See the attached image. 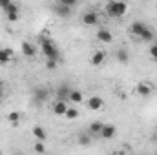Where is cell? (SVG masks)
Returning a JSON list of instances; mask_svg holds the SVG:
<instances>
[{
  "instance_id": "30",
  "label": "cell",
  "mask_w": 157,
  "mask_h": 155,
  "mask_svg": "<svg viewBox=\"0 0 157 155\" xmlns=\"http://www.w3.org/2000/svg\"><path fill=\"white\" fill-rule=\"evenodd\" d=\"M0 88H2V84H0Z\"/></svg>"
},
{
  "instance_id": "31",
  "label": "cell",
  "mask_w": 157,
  "mask_h": 155,
  "mask_svg": "<svg viewBox=\"0 0 157 155\" xmlns=\"http://www.w3.org/2000/svg\"><path fill=\"white\" fill-rule=\"evenodd\" d=\"M155 135H157V131H155Z\"/></svg>"
},
{
  "instance_id": "26",
  "label": "cell",
  "mask_w": 157,
  "mask_h": 155,
  "mask_svg": "<svg viewBox=\"0 0 157 155\" xmlns=\"http://www.w3.org/2000/svg\"><path fill=\"white\" fill-rule=\"evenodd\" d=\"M150 57H152L154 60H157V42H154V44L150 46Z\"/></svg>"
},
{
  "instance_id": "29",
  "label": "cell",
  "mask_w": 157,
  "mask_h": 155,
  "mask_svg": "<svg viewBox=\"0 0 157 155\" xmlns=\"http://www.w3.org/2000/svg\"><path fill=\"white\" fill-rule=\"evenodd\" d=\"M0 100H2V88H0Z\"/></svg>"
},
{
  "instance_id": "32",
  "label": "cell",
  "mask_w": 157,
  "mask_h": 155,
  "mask_svg": "<svg viewBox=\"0 0 157 155\" xmlns=\"http://www.w3.org/2000/svg\"><path fill=\"white\" fill-rule=\"evenodd\" d=\"M155 155H157V153H155Z\"/></svg>"
},
{
  "instance_id": "20",
  "label": "cell",
  "mask_w": 157,
  "mask_h": 155,
  "mask_svg": "<svg viewBox=\"0 0 157 155\" xmlns=\"http://www.w3.org/2000/svg\"><path fill=\"white\" fill-rule=\"evenodd\" d=\"M102 126H104L102 122L95 120V122H91V124H90V131H88V133H90V135H91V133H93V135H101V131H102Z\"/></svg>"
},
{
  "instance_id": "16",
  "label": "cell",
  "mask_w": 157,
  "mask_h": 155,
  "mask_svg": "<svg viewBox=\"0 0 157 155\" xmlns=\"http://www.w3.org/2000/svg\"><path fill=\"white\" fill-rule=\"evenodd\" d=\"M144 28H146V24H144V22H133V24L130 26V33H132V35H135V37L139 39V35L143 33V29H144Z\"/></svg>"
},
{
  "instance_id": "8",
  "label": "cell",
  "mask_w": 157,
  "mask_h": 155,
  "mask_svg": "<svg viewBox=\"0 0 157 155\" xmlns=\"http://www.w3.org/2000/svg\"><path fill=\"white\" fill-rule=\"evenodd\" d=\"M115 133H117V128H115L113 124H104V126H102V131H101L99 137H102V139H113Z\"/></svg>"
},
{
  "instance_id": "23",
  "label": "cell",
  "mask_w": 157,
  "mask_h": 155,
  "mask_svg": "<svg viewBox=\"0 0 157 155\" xmlns=\"http://www.w3.org/2000/svg\"><path fill=\"white\" fill-rule=\"evenodd\" d=\"M128 59H130V57H128V51H126V49H119V51H117V60H119V62L126 64V62H128Z\"/></svg>"
},
{
  "instance_id": "28",
  "label": "cell",
  "mask_w": 157,
  "mask_h": 155,
  "mask_svg": "<svg viewBox=\"0 0 157 155\" xmlns=\"http://www.w3.org/2000/svg\"><path fill=\"white\" fill-rule=\"evenodd\" d=\"M46 68H48V70H55V68H57V62H53V60H48V62H46Z\"/></svg>"
},
{
  "instance_id": "15",
  "label": "cell",
  "mask_w": 157,
  "mask_h": 155,
  "mask_svg": "<svg viewBox=\"0 0 157 155\" xmlns=\"http://www.w3.org/2000/svg\"><path fill=\"white\" fill-rule=\"evenodd\" d=\"M77 142H78V146H82V148H86V146H90V144H91V135H90V133H86V131H82V133H78V137H77Z\"/></svg>"
},
{
  "instance_id": "2",
  "label": "cell",
  "mask_w": 157,
  "mask_h": 155,
  "mask_svg": "<svg viewBox=\"0 0 157 155\" xmlns=\"http://www.w3.org/2000/svg\"><path fill=\"white\" fill-rule=\"evenodd\" d=\"M126 11H128V4H124V2L112 0V2L106 4V13H108L112 18H119V17H122Z\"/></svg>"
},
{
  "instance_id": "18",
  "label": "cell",
  "mask_w": 157,
  "mask_h": 155,
  "mask_svg": "<svg viewBox=\"0 0 157 155\" xmlns=\"http://www.w3.org/2000/svg\"><path fill=\"white\" fill-rule=\"evenodd\" d=\"M68 102H75V104H80V102H84V97H82V93H80L78 89H71Z\"/></svg>"
},
{
  "instance_id": "12",
  "label": "cell",
  "mask_w": 157,
  "mask_h": 155,
  "mask_svg": "<svg viewBox=\"0 0 157 155\" xmlns=\"http://www.w3.org/2000/svg\"><path fill=\"white\" fill-rule=\"evenodd\" d=\"M70 93H71L70 86H60V88L57 89V100H66V102H68Z\"/></svg>"
},
{
  "instance_id": "19",
  "label": "cell",
  "mask_w": 157,
  "mask_h": 155,
  "mask_svg": "<svg viewBox=\"0 0 157 155\" xmlns=\"http://www.w3.org/2000/svg\"><path fill=\"white\" fill-rule=\"evenodd\" d=\"M22 53H24V57H35V47L28 40H24L22 42Z\"/></svg>"
},
{
  "instance_id": "11",
  "label": "cell",
  "mask_w": 157,
  "mask_h": 155,
  "mask_svg": "<svg viewBox=\"0 0 157 155\" xmlns=\"http://www.w3.org/2000/svg\"><path fill=\"white\" fill-rule=\"evenodd\" d=\"M102 106H104V100H102L101 97H91V99H88V108H90V110L97 112V110H101Z\"/></svg>"
},
{
  "instance_id": "22",
  "label": "cell",
  "mask_w": 157,
  "mask_h": 155,
  "mask_svg": "<svg viewBox=\"0 0 157 155\" xmlns=\"http://www.w3.org/2000/svg\"><path fill=\"white\" fill-rule=\"evenodd\" d=\"M6 119H7V120H9V122L13 124V126H17V124L20 122V119H22V115H20L18 112H11V113H9V115L6 117Z\"/></svg>"
},
{
  "instance_id": "27",
  "label": "cell",
  "mask_w": 157,
  "mask_h": 155,
  "mask_svg": "<svg viewBox=\"0 0 157 155\" xmlns=\"http://www.w3.org/2000/svg\"><path fill=\"white\" fill-rule=\"evenodd\" d=\"M9 6H11V0H0V7H2L4 11H6Z\"/></svg>"
},
{
  "instance_id": "24",
  "label": "cell",
  "mask_w": 157,
  "mask_h": 155,
  "mask_svg": "<svg viewBox=\"0 0 157 155\" xmlns=\"http://www.w3.org/2000/svg\"><path fill=\"white\" fill-rule=\"evenodd\" d=\"M64 117H66L68 120H75V119L78 117V112L75 110V108H68V112H66V115Z\"/></svg>"
},
{
  "instance_id": "13",
  "label": "cell",
  "mask_w": 157,
  "mask_h": 155,
  "mask_svg": "<svg viewBox=\"0 0 157 155\" xmlns=\"http://www.w3.org/2000/svg\"><path fill=\"white\" fill-rule=\"evenodd\" d=\"M33 137L37 139V141H40V142H44L46 139H48V133H46V130L42 128V126H33Z\"/></svg>"
},
{
  "instance_id": "1",
  "label": "cell",
  "mask_w": 157,
  "mask_h": 155,
  "mask_svg": "<svg viewBox=\"0 0 157 155\" xmlns=\"http://www.w3.org/2000/svg\"><path fill=\"white\" fill-rule=\"evenodd\" d=\"M40 47H42V53L46 55L48 60H53V62H59V60H60V51L57 49V46L53 44L51 39L40 37Z\"/></svg>"
},
{
  "instance_id": "14",
  "label": "cell",
  "mask_w": 157,
  "mask_h": 155,
  "mask_svg": "<svg viewBox=\"0 0 157 155\" xmlns=\"http://www.w3.org/2000/svg\"><path fill=\"white\" fill-rule=\"evenodd\" d=\"M104 60H106V53H104V51H101V49H99V51H95V53L91 55V64H93V66H101Z\"/></svg>"
},
{
  "instance_id": "9",
  "label": "cell",
  "mask_w": 157,
  "mask_h": 155,
  "mask_svg": "<svg viewBox=\"0 0 157 155\" xmlns=\"http://www.w3.org/2000/svg\"><path fill=\"white\" fill-rule=\"evenodd\" d=\"M68 108H70V106H68V102H66V100H57V102H55V104H53V113H55V115H66V112H68Z\"/></svg>"
},
{
  "instance_id": "21",
  "label": "cell",
  "mask_w": 157,
  "mask_h": 155,
  "mask_svg": "<svg viewBox=\"0 0 157 155\" xmlns=\"http://www.w3.org/2000/svg\"><path fill=\"white\" fill-rule=\"evenodd\" d=\"M11 57H13V51H11V49H0V64H2V66L7 64V62L11 60Z\"/></svg>"
},
{
  "instance_id": "6",
  "label": "cell",
  "mask_w": 157,
  "mask_h": 155,
  "mask_svg": "<svg viewBox=\"0 0 157 155\" xmlns=\"http://www.w3.org/2000/svg\"><path fill=\"white\" fill-rule=\"evenodd\" d=\"M135 91H137V95H141V97H148V95H152L154 86L148 84V82H139L137 88H135Z\"/></svg>"
},
{
  "instance_id": "5",
  "label": "cell",
  "mask_w": 157,
  "mask_h": 155,
  "mask_svg": "<svg viewBox=\"0 0 157 155\" xmlns=\"http://www.w3.org/2000/svg\"><path fill=\"white\" fill-rule=\"evenodd\" d=\"M97 40L102 42V44H110V42L113 40V35L110 33V29H106V28H99V29H97Z\"/></svg>"
},
{
  "instance_id": "4",
  "label": "cell",
  "mask_w": 157,
  "mask_h": 155,
  "mask_svg": "<svg viewBox=\"0 0 157 155\" xmlns=\"http://www.w3.org/2000/svg\"><path fill=\"white\" fill-rule=\"evenodd\" d=\"M48 97H49V91H48V88H44V86H37V88L33 89V100H35L37 104L46 102V100H48Z\"/></svg>"
},
{
  "instance_id": "25",
  "label": "cell",
  "mask_w": 157,
  "mask_h": 155,
  "mask_svg": "<svg viewBox=\"0 0 157 155\" xmlns=\"http://www.w3.org/2000/svg\"><path fill=\"white\" fill-rule=\"evenodd\" d=\"M33 148H35V152H37V153H46V146H44V142H40V141L35 142V146H33Z\"/></svg>"
},
{
  "instance_id": "10",
  "label": "cell",
  "mask_w": 157,
  "mask_h": 155,
  "mask_svg": "<svg viewBox=\"0 0 157 155\" xmlns=\"http://www.w3.org/2000/svg\"><path fill=\"white\" fill-rule=\"evenodd\" d=\"M53 9H55V13H57L59 17H70V13H71V7H68V6H64L62 2H55V6H53Z\"/></svg>"
},
{
  "instance_id": "7",
  "label": "cell",
  "mask_w": 157,
  "mask_h": 155,
  "mask_svg": "<svg viewBox=\"0 0 157 155\" xmlns=\"http://www.w3.org/2000/svg\"><path fill=\"white\" fill-rule=\"evenodd\" d=\"M97 22H99V17H97L95 11H88V13L82 15V24L84 26H97Z\"/></svg>"
},
{
  "instance_id": "17",
  "label": "cell",
  "mask_w": 157,
  "mask_h": 155,
  "mask_svg": "<svg viewBox=\"0 0 157 155\" xmlns=\"http://www.w3.org/2000/svg\"><path fill=\"white\" fill-rule=\"evenodd\" d=\"M139 40H143V42H152V40H154V31H152L150 26H146V28L143 29V33L139 35Z\"/></svg>"
},
{
  "instance_id": "3",
  "label": "cell",
  "mask_w": 157,
  "mask_h": 155,
  "mask_svg": "<svg viewBox=\"0 0 157 155\" xmlns=\"http://www.w3.org/2000/svg\"><path fill=\"white\" fill-rule=\"evenodd\" d=\"M4 15H6V20H7V22H17V20H20V9H18V6H17L15 2H11V6L4 11Z\"/></svg>"
}]
</instances>
